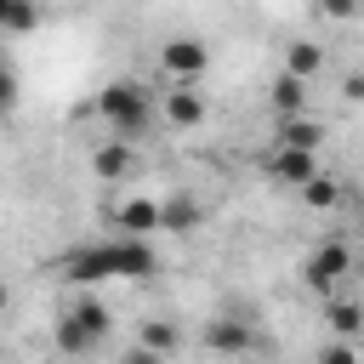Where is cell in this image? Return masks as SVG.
I'll list each match as a JSON object with an SVG mask.
<instances>
[{
  "mask_svg": "<svg viewBox=\"0 0 364 364\" xmlns=\"http://www.w3.org/2000/svg\"><path fill=\"white\" fill-rule=\"evenodd\" d=\"M108 222H114L119 233H142V239H148V233H159V199H142V193H136V199H119V205L108 210Z\"/></svg>",
  "mask_w": 364,
  "mask_h": 364,
  "instance_id": "obj_9",
  "label": "cell"
},
{
  "mask_svg": "<svg viewBox=\"0 0 364 364\" xmlns=\"http://www.w3.org/2000/svg\"><path fill=\"white\" fill-rule=\"evenodd\" d=\"M40 28V0H0V34H34Z\"/></svg>",
  "mask_w": 364,
  "mask_h": 364,
  "instance_id": "obj_14",
  "label": "cell"
},
{
  "mask_svg": "<svg viewBox=\"0 0 364 364\" xmlns=\"http://www.w3.org/2000/svg\"><path fill=\"white\" fill-rule=\"evenodd\" d=\"M199 222H205L199 199H188V193H176V199H159V228H165V233H193Z\"/></svg>",
  "mask_w": 364,
  "mask_h": 364,
  "instance_id": "obj_12",
  "label": "cell"
},
{
  "mask_svg": "<svg viewBox=\"0 0 364 364\" xmlns=\"http://www.w3.org/2000/svg\"><path fill=\"white\" fill-rule=\"evenodd\" d=\"M318 11H324V17H336V23H347V17L358 11V0H318Z\"/></svg>",
  "mask_w": 364,
  "mask_h": 364,
  "instance_id": "obj_20",
  "label": "cell"
},
{
  "mask_svg": "<svg viewBox=\"0 0 364 364\" xmlns=\"http://www.w3.org/2000/svg\"><path fill=\"white\" fill-rule=\"evenodd\" d=\"M159 353H176V330H171V324H148V330H142L136 358H159Z\"/></svg>",
  "mask_w": 364,
  "mask_h": 364,
  "instance_id": "obj_17",
  "label": "cell"
},
{
  "mask_svg": "<svg viewBox=\"0 0 364 364\" xmlns=\"http://www.w3.org/2000/svg\"><path fill=\"white\" fill-rule=\"evenodd\" d=\"M273 142H284V148H307V154H318V142H324V131H318V119L301 108V114H284V119H273Z\"/></svg>",
  "mask_w": 364,
  "mask_h": 364,
  "instance_id": "obj_10",
  "label": "cell"
},
{
  "mask_svg": "<svg viewBox=\"0 0 364 364\" xmlns=\"http://www.w3.org/2000/svg\"><path fill=\"white\" fill-rule=\"evenodd\" d=\"M347 273H353V245H347V239H324V245H313L307 262H301V284L318 290V296H330Z\"/></svg>",
  "mask_w": 364,
  "mask_h": 364,
  "instance_id": "obj_4",
  "label": "cell"
},
{
  "mask_svg": "<svg viewBox=\"0 0 364 364\" xmlns=\"http://www.w3.org/2000/svg\"><path fill=\"white\" fill-rule=\"evenodd\" d=\"M159 68H165L171 80H199V74L210 68V51H205V40H193V34H176V40L159 46Z\"/></svg>",
  "mask_w": 364,
  "mask_h": 364,
  "instance_id": "obj_6",
  "label": "cell"
},
{
  "mask_svg": "<svg viewBox=\"0 0 364 364\" xmlns=\"http://www.w3.org/2000/svg\"><path fill=\"white\" fill-rule=\"evenodd\" d=\"M284 68H290V74H301V80H318V68H324V51H318L313 40H290V51H284Z\"/></svg>",
  "mask_w": 364,
  "mask_h": 364,
  "instance_id": "obj_15",
  "label": "cell"
},
{
  "mask_svg": "<svg viewBox=\"0 0 364 364\" xmlns=\"http://www.w3.org/2000/svg\"><path fill=\"white\" fill-rule=\"evenodd\" d=\"M330 324H336L341 336H358V301H353V296H341V301H330Z\"/></svg>",
  "mask_w": 364,
  "mask_h": 364,
  "instance_id": "obj_19",
  "label": "cell"
},
{
  "mask_svg": "<svg viewBox=\"0 0 364 364\" xmlns=\"http://www.w3.org/2000/svg\"><path fill=\"white\" fill-rule=\"evenodd\" d=\"M159 114H165V125H176V131L205 125V97H199V80H171V91H159Z\"/></svg>",
  "mask_w": 364,
  "mask_h": 364,
  "instance_id": "obj_5",
  "label": "cell"
},
{
  "mask_svg": "<svg viewBox=\"0 0 364 364\" xmlns=\"http://www.w3.org/2000/svg\"><path fill=\"white\" fill-rule=\"evenodd\" d=\"M296 193H301V205H313V210H330V205L341 199V182H336V176H324V171H313V176H307Z\"/></svg>",
  "mask_w": 364,
  "mask_h": 364,
  "instance_id": "obj_16",
  "label": "cell"
},
{
  "mask_svg": "<svg viewBox=\"0 0 364 364\" xmlns=\"http://www.w3.org/2000/svg\"><path fill=\"white\" fill-rule=\"evenodd\" d=\"M205 347H210V353L239 358V353H250V347H256V336H250L245 324H233V318H228V324H210V330H205Z\"/></svg>",
  "mask_w": 364,
  "mask_h": 364,
  "instance_id": "obj_13",
  "label": "cell"
},
{
  "mask_svg": "<svg viewBox=\"0 0 364 364\" xmlns=\"http://www.w3.org/2000/svg\"><path fill=\"white\" fill-rule=\"evenodd\" d=\"M97 119H102L114 136L142 142V136L154 131V91L136 85V80H108V85L97 91Z\"/></svg>",
  "mask_w": 364,
  "mask_h": 364,
  "instance_id": "obj_2",
  "label": "cell"
},
{
  "mask_svg": "<svg viewBox=\"0 0 364 364\" xmlns=\"http://www.w3.org/2000/svg\"><path fill=\"white\" fill-rule=\"evenodd\" d=\"M40 6H46V0H40Z\"/></svg>",
  "mask_w": 364,
  "mask_h": 364,
  "instance_id": "obj_22",
  "label": "cell"
},
{
  "mask_svg": "<svg viewBox=\"0 0 364 364\" xmlns=\"http://www.w3.org/2000/svg\"><path fill=\"white\" fill-rule=\"evenodd\" d=\"M307 85H313V80H301V74H290V68H284V74L273 80V91H267V108H273V119H284V114H301V108H307Z\"/></svg>",
  "mask_w": 364,
  "mask_h": 364,
  "instance_id": "obj_11",
  "label": "cell"
},
{
  "mask_svg": "<svg viewBox=\"0 0 364 364\" xmlns=\"http://www.w3.org/2000/svg\"><path fill=\"white\" fill-rule=\"evenodd\" d=\"M63 279L91 290V284H108V279H154L159 273V256L142 233H114V239H91L80 250H68L63 262Z\"/></svg>",
  "mask_w": 364,
  "mask_h": 364,
  "instance_id": "obj_1",
  "label": "cell"
},
{
  "mask_svg": "<svg viewBox=\"0 0 364 364\" xmlns=\"http://www.w3.org/2000/svg\"><path fill=\"white\" fill-rule=\"evenodd\" d=\"M17 102H23V80H17V68H11V63H0V119H11V114H17Z\"/></svg>",
  "mask_w": 364,
  "mask_h": 364,
  "instance_id": "obj_18",
  "label": "cell"
},
{
  "mask_svg": "<svg viewBox=\"0 0 364 364\" xmlns=\"http://www.w3.org/2000/svg\"><path fill=\"white\" fill-rule=\"evenodd\" d=\"M91 171H97L102 182H125V176L136 171V142H125V136L97 142V148H91Z\"/></svg>",
  "mask_w": 364,
  "mask_h": 364,
  "instance_id": "obj_8",
  "label": "cell"
},
{
  "mask_svg": "<svg viewBox=\"0 0 364 364\" xmlns=\"http://www.w3.org/2000/svg\"><path fill=\"white\" fill-rule=\"evenodd\" d=\"M0 301H6V284H0Z\"/></svg>",
  "mask_w": 364,
  "mask_h": 364,
  "instance_id": "obj_21",
  "label": "cell"
},
{
  "mask_svg": "<svg viewBox=\"0 0 364 364\" xmlns=\"http://www.w3.org/2000/svg\"><path fill=\"white\" fill-rule=\"evenodd\" d=\"M313 171H318V154H307V148H284V142L267 148V176H273L279 188H301Z\"/></svg>",
  "mask_w": 364,
  "mask_h": 364,
  "instance_id": "obj_7",
  "label": "cell"
},
{
  "mask_svg": "<svg viewBox=\"0 0 364 364\" xmlns=\"http://www.w3.org/2000/svg\"><path fill=\"white\" fill-rule=\"evenodd\" d=\"M102 336H108V307H102L97 296H74V301L63 307V318H57V347L80 358V353L102 347Z\"/></svg>",
  "mask_w": 364,
  "mask_h": 364,
  "instance_id": "obj_3",
  "label": "cell"
}]
</instances>
